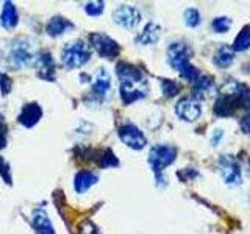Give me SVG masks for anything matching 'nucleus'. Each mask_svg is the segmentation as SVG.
Here are the masks:
<instances>
[{"label":"nucleus","instance_id":"obj_1","mask_svg":"<svg viewBox=\"0 0 250 234\" xmlns=\"http://www.w3.org/2000/svg\"><path fill=\"white\" fill-rule=\"evenodd\" d=\"M117 75L121 80V96L125 105L147 96V80L138 67L121 62L117 64Z\"/></svg>","mask_w":250,"mask_h":234},{"label":"nucleus","instance_id":"obj_2","mask_svg":"<svg viewBox=\"0 0 250 234\" xmlns=\"http://www.w3.org/2000/svg\"><path fill=\"white\" fill-rule=\"evenodd\" d=\"M91 58V52L83 41H74L64 47L62 50V64L67 69H78L83 67Z\"/></svg>","mask_w":250,"mask_h":234},{"label":"nucleus","instance_id":"obj_3","mask_svg":"<svg viewBox=\"0 0 250 234\" xmlns=\"http://www.w3.org/2000/svg\"><path fill=\"white\" fill-rule=\"evenodd\" d=\"M175 156H177V152L174 147L155 145L150 150V153H148V164L152 166L155 174L160 175L164 169L175 161Z\"/></svg>","mask_w":250,"mask_h":234},{"label":"nucleus","instance_id":"obj_4","mask_svg":"<svg viewBox=\"0 0 250 234\" xmlns=\"http://www.w3.org/2000/svg\"><path fill=\"white\" fill-rule=\"evenodd\" d=\"M192 57V50L191 47L185 44V42H174L170 44L169 50H167V59L169 64L177 69L178 72H182L185 67H188L191 64L189 59Z\"/></svg>","mask_w":250,"mask_h":234},{"label":"nucleus","instance_id":"obj_5","mask_svg":"<svg viewBox=\"0 0 250 234\" xmlns=\"http://www.w3.org/2000/svg\"><path fill=\"white\" fill-rule=\"evenodd\" d=\"M119 137L125 145L133 148V150H143L147 145V139L143 135V131L133 123L122 125L119 128Z\"/></svg>","mask_w":250,"mask_h":234},{"label":"nucleus","instance_id":"obj_6","mask_svg":"<svg viewBox=\"0 0 250 234\" xmlns=\"http://www.w3.org/2000/svg\"><path fill=\"white\" fill-rule=\"evenodd\" d=\"M91 44L94 49H96V52L104 58H114L121 52V47L117 45L116 41H113L109 36L102 35V33H92Z\"/></svg>","mask_w":250,"mask_h":234},{"label":"nucleus","instance_id":"obj_7","mask_svg":"<svg viewBox=\"0 0 250 234\" xmlns=\"http://www.w3.org/2000/svg\"><path fill=\"white\" fill-rule=\"evenodd\" d=\"M113 19L117 25H122L125 28L136 27L141 20V13L138 8L130 5H119L113 11Z\"/></svg>","mask_w":250,"mask_h":234},{"label":"nucleus","instance_id":"obj_8","mask_svg":"<svg viewBox=\"0 0 250 234\" xmlns=\"http://www.w3.org/2000/svg\"><path fill=\"white\" fill-rule=\"evenodd\" d=\"M219 170H221V175L224 178V181L227 184H239L241 183V169L239 164L233 156L227 155L222 156L221 161H219Z\"/></svg>","mask_w":250,"mask_h":234},{"label":"nucleus","instance_id":"obj_9","mask_svg":"<svg viewBox=\"0 0 250 234\" xmlns=\"http://www.w3.org/2000/svg\"><path fill=\"white\" fill-rule=\"evenodd\" d=\"M175 113L182 120L194 122L202 114V106L197 98H182L175 106Z\"/></svg>","mask_w":250,"mask_h":234},{"label":"nucleus","instance_id":"obj_10","mask_svg":"<svg viewBox=\"0 0 250 234\" xmlns=\"http://www.w3.org/2000/svg\"><path fill=\"white\" fill-rule=\"evenodd\" d=\"M31 61H33V53H31L27 44H18L11 49V52H10L11 67H14V69L25 67Z\"/></svg>","mask_w":250,"mask_h":234},{"label":"nucleus","instance_id":"obj_11","mask_svg":"<svg viewBox=\"0 0 250 234\" xmlns=\"http://www.w3.org/2000/svg\"><path fill=\"white\" fill-rule=\"evenodd\" d=\"M41 116H42V109L38 106V103H28L22 108V111L19 114V122L23 127L31 128L33 125L39 122Z\"/></svg>","mask_w":250,"mask_h":234},{"label":"nucleus","instance_id":"obj_12","mask_svg":"<svg viewBox=\"0 0 250 234\" xmlns=\"http://www.w3.org/2000/svg\"><path fill=\"white\" fill-rule=\"evenodd\" d=\"M194 83V97L205 98L214 92V80L211 77H199Z\"/></svg>","mask_w":250,"mask_h":234},{"label":"nucleus","instance_id":"obj_13","mask_svg":"<svg viewBox=\"0 0 250 234\" xmlns=\"http://www.w3.org/2000/svg\"><path fill=\"white\" fill-rule=\"evenodd\" d=\"M18 22H19L18 10H16V6L11 2H6L3 5L2 16H0V23H2L3 28L10 30V28H14L16 25H18Z\"/></svg>","mask_w":250,"mask_h":234},{"label":"nucleus","instance_id":"obj_14","mask_svg":"<svg viewBox=\"0 0 250 234\" xmlns=\"http://www.w3.org/2000/svg\"><path fill=\"white\" fill-rule=\"evenodd\" d=\"M160 35H161V28L156 25V23H147L136 41L143 45H152L160 39Z\"/></svg>","mask_w":250,"mask_h":234},{"label":"nucleus","instance_id":"obj_15","mask_svg":"<svg viewBox=\"0 0 250 234\" xmlns=\"http://www.w3.org/2000/svg\"><path fill=\"white\" fill-rule=\"evenodd\" d=\"M97 179H99L97 175L91 174V172H86V170L78 172V175L75 176V191L78 194L86 192L91 186H94L97 183Z\"/></svg>","mask_w":250,"mask_h":234},{"label":"nucleus","instance_id":"obj_16","mask_svg":"<svg viewBox=\"0 0 250 234\" xmlns=\"http://www.w3.org/2000/svg\"><path fill=\"white\" fill-rule=\"evenodd\" d=\"M109 86H111V83H109L108 72L104 69H100L97 77H96V80H94V83H92V92L96 94L97 97H104L105 94L109 91Z\"/></svg>","mask_w":250,"mask_h":234},{"label":"nucleus","instance_id":"obj_17","mask_svg":"<svg viewBox=\"0 0 250 234\" xmlns=\"http://www.w3.org/2000/svg\"><path fill=\"white\" fill-rule=\"evenodd\" d=\"M72 22H69L64 18H53L50 22L47 23V35L50 36H60L62 33H66L69 28H72Z\"/></svg>","mask_w":250,"mask_h":234},{"label":"nucleus","instance_id":"obj_18","mask_svg":"<svg viewBox=\"0 0 250 234\" xmlns=\"http://www.w3.org/2000/svg\"><path fill=\"white\" fill-rule=\"evenodd\" d=\"M234 59V52L233 49L227 45H222L214 55V62L219 67H229Z\"/></svg>","mask_w":250,"mask_h":234},{"label":"nucleus","instance_id":"obj_19","mask_svg":"<svg viewBox=\"0 0 250 234\" xmlns=\"http://www.w3.org/2000/svg\"><path fill=\"white\" fill-rule=\"evenodd\" d=\"M33 225H35V228L38 230L39 234H55V230H53V226L49 220V217H47L44 213L35 214Z\"/></svg>","mask_w":250,"mask_h":234},{"label":"nucleus","instance_id":"obj_20","mask_svg":"<svg viewBox=\"0 0 250 234\" xmlns=\"http://www.w3.org/2000/svg\"><path fill=\"white\" fill-rule=\"evenodd\" d=\"M247 49H250V27L242 28L233 44V52H244Z\"/></svg>","mask_w":250,"mask_h":234},{"label":"nucleus","instance_id":"obj_21","mask_svg":"<svg viewBox=\"0 0 250 234\" xmlns=\"http://www.w3.org/2000/svg\"><path fill=\"white\" fill-rule=\"evenodd\" d=\"M185 23L188 27H197L200 23V13L195 8H189L185 11Z\"/></svg>","mask_w":250,"mask_h":234},{"label":"nucleus","instance_id":"obj_22","mask_svg":"<svg viewBox=\"0 0 250 234\" xmlns=\"http://www.w3.org/2000/svg\"><path fill=\"white\" fill-rule=\"evenodd\" d=\"M211 27L216 31V33H225V31H229L230 27H231V20L229 18H216L211 23Z\"/></svg>","mask_w":250,"mask_h":234},{"label":"nucleus","instance_id":"obj_23","mask_svg":"<svg viewBox=\"0 0 250 234\" xmlns=\"http://www.w3.org/2000/svg\"><path fill=\"white\" fill-rule=\"evenodd\" d=\"M161 88H163V92H164V96H166V97H174L180 91L178 86L174 81H170V80H163L161 81Z\"/></svg>","mask_w":250,"mask_h":234},{"label":"nucleus","instance_id":"obj_24","mask_svg":"<svg viewBox=\"0 0 250 234\" xmlns=\"http://www.w3.org/2000/svg\"><path fill=\"white\" fill-rule=\"evenodd\" d=\"M104 5H105L104 2H89V3H86L84 10L89 16H100L104 13Z\"/></svg>","mask_w":250,"mask_h":234},{"label":"nucleus","instance_id":"obj_25","mask_svg":"<svg viewBox=\"0 0 250 234\" xmlns=\"http://www.w3.org/2000/svg\"><path fill=\"white\" fill-rule=\"evenodd\" d=\"M117 159L114 158V155L111 152H105L104 156H102V161H100V166L102 167H113V166H117Z\"/></svg>","mask_w":250,"mask_h":234},{"label":"nucleus","instance_id":"obj_26","mask_svg":"<svg viewBox=\"0 0 250 234\" xmlns=\"http://www.w3.org/2000/svg\"><path fill=\"white\" fill-rule=\"evenodd\" d=\"M5 135H6V127H5V120L2 114H0V147L5 145Z\"/></svg>","mask_w":250,"mask_h":234},{"label":"nucleus","instance_id":"obj_27","mask_svg":"<svg viewBox=\"0 0 250 234\" xmlns=\"http://www.w3.org/2000/svg\"><path fill=\"white\" fill-rule=\"evenodd\" d=\"M241 130L244 131L246 135H250V114L241 120Z\"/></svg>","mask_w":250,"mask_h":234},{"label":"nucleus","instance_id":"obj_28","mask_svg":"<svg viewBox=\"0 0 250 234\" xmlns=\"http://www.w3.org/2000/svg\"><path fill=\"white\" fill-rule=\"evenodd\" d=\"M224 137V131L222 130H216L213 133V136H211V144L213 145H217L219 142H221V139Z\"/></svg>","mask_w":250,"mask_h":234},{"label":"nucleus","instance_id":"obj_29","mask_svg":"<svg viewBox=\"0 0 250 234\" xmlns=\"http://www.w3.org/2000/svg\"><path fill=\"white\" fill-rule=\"evenodd\" d=\"M80 234H96V226H94L91 222H88V230H86L84 222L82 223V233Z\"/></svg>","mask_w":250,"mask_h":234}]
</instances>
